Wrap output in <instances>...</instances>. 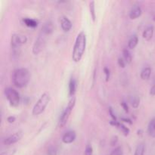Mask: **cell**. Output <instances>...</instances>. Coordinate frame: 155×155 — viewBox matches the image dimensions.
I'll list each match as a JSON object with an SVG mask.
<instances>
[{
	"instance_id": "5bb4252c",
	"label": "cell",
	"mask_w": 155,
	"mask_h": 155,
	"mask_svg": "<svg viewBox=\"0 0 155 155\" xmlns=\"http://www.w3.org/2000/svg\"><path fill=\"white\" fill-rule=\"evenodd\" d=\"M77 80L74 78H71L69 82V95L72 98L74 96L76 91H77Z\"/></svg>"
},
{
	"instance_id": "5b68a950",
	"label": "cell",
	"mask_w": 155,
	"mask_h": 155,
	"mask_svg": "<svg viewBox=\"0 0 155 155\" xmlns=\"http://www.w3.org/2000/svg\"><path fill=\"white\" fill-rule=\"evenodd\" d=\"M5 95L8 101L9 104L12 107H18L21 101V96L17 90L13 88L8 87L5 90Z\"/></svg>"
},
{
	"instance_id": "277c9868",
	"label": "cell",
	"mask_w": 155,
	"mask_h": 155,
	"mask_svg": "<svg viewBox=\"0 0 155 155\" xmlns=\"http://www.w3.org/2000/svg\"><path fill=\"white\" fill-rule=\"evenodd\" d=\"M75 104H76V98L74 96L70 99L68 105H67V107H65L64 110H63V112H62L61 114L60 117H59L58 124V127L59 128H62V127H64L65 124H67L70 116H71L73 109H74V107H75Z\"/></svg>"
},
{
	"instance_id": "603a6c76",
	"label": "cell",
	"mask_w": 155,
	"mask_h": 155,
	"mask_svg": "<svg viewBox=\"0 0 155 155\" xmlns=\"http://www.w3.org/2000/svg\"><path fill=\"white\" fill-rule=\"evenodd\" d=\"M145 146L143 143H141L136 147V149L135 151L134 155H144L145 154Z\"/></svg>"
},
{
	"instance_id": "7402d4cb",
	"label": "cell",
	"mask_w": 155,
	"mask_h": 155,
	"mask_svg": "<svg viewBox=\"0 0 155 155\" xmlns=\"http://www.w3.org/2000/svg\"><path fill=\"white\" fill-rule=\"evenodd\" d=\"M89 9H90V15L92 17V21L95 22L96 20V13H95V2L92 1L89 4Z\"/></svg>"
},
{
	"instance_id": "4316f807",
	"label": "cell",
	"mask_w": 155,
	"mask_h": 155,
	"mask_svg": "<svg viewBox=\"0 0 155 155\" xmlns=\"http://www.w3.org/2000/svg\"><path fill=\"white\" fill-rule=\"evenodd\" d=\"M104 74H105V79H106V82H108L109 80H110V70L105 67L104 68Z\"/></svg>"
},
{
	"instance_id": "e0dca14e",
	"label": "cell",
	"mask_w": 155,
	"mask_h": 155,
	"mask_svg": "<svg viewBox=\"0 0 155 155\" xmlns=\"http://www.w3.org/2000/svg\"><path fill=\"white\" fill-rule=\"evenodd\" d=\"M23 21H24V24L26 26H27L28 27H31V28H35L38 25L37 21H36L35 19H33V18H25L23 19Z\"/></svg>"
},
{
	"instance_id": "8992f818",
	"label": "cell",
	"mask_w": 155,
	"mask_h": 155,
	"mask_svg": "<svg viewBox=\"0 0 155 155\" xmlns=\"http://www.w3.org/2000/svg\"><path fill=\"white\" fill-rule=\"evenodd\" d=\"M46 44V35L40 33L37 39L35 41L33 46V53L34 54H38L44 49Z\"/></svg>"
},
{
	"instance_id": "9c48e42d",
	"label": "cell",
	"mask_w": 155,
	"mask_h": 155,
	"mask_svg": "<svg viewBox=\"0 0 155 155\" xmlns=\"http://www.w3.org/2000/svg\"><path fill=\"white\" fill-rule=\"evenodd\" d=\"M76 138H77V134H76L75 131H68L64 134L63 137H62V142L64 144H71L75 141Z\"/></svg>"
},
{
	"instance_id": "d6986e66",
	"label": "cell",
	"mask_w": 155,
	"mask_h": 155,
	"mask_svg": "<svg viewBox=\"0 0 155 155\" xmlns=\"http://www.w3.org/2000/svg\"><path fill=\"white\" fill-rule=\"evenodd\" d=\"M151 74V69L149 67L145 68L141 72V78L143 80H148L150 78Z\"/></svg>"
},
{
	"instance_id": "d4e9b609",
	"label": "cell",
	"mask_w": 155,
	"mask_h": 155,
	"mask_svg": "<svg viewBox=\"0 0 155 155\" xmlns=\"http://www.w3.org/2000/svg\"><path fill=\"white\" fill-rule=\"evenodd\" d=\"M93 154V149L90 144H88L85 149V155H92Z\"/></svg>"
},
{
	"instance_id": "6da1fadb",
	"label": "cell",
	"mask_w": 155,
	"mask_h": 155,
	"mask_svg": "<svg viewBox=\"0 0 155 155\" xmlns=\"http://www.w3.org/2000/svg\"><path fill=\"white\" fill-rule=\"evenodd\" d=\"M86 35L83 31H81L76 38L75 43L73 48L72 59L74 62H79L83 58L86 51Z\"/></svg>"
},
{
	"instance_id": "e575fe53",
	"label": "cell",
	"mask_w": 155,
	"mask_h": 155,
	"mask_svg": "<svg viewBox=\"0 0 155 155\" xmlns=\"http://www.w3.org/2000/svg\"><path fill=\"white\" fill-rule=\"evenodd\" d=\"M154 19H155V18H154Z\"/></svg>"
},
{
	"instance_id": "cb8c5ba5",
	"label": "cell",
	"mask_w": 155,
	"mask_h": 155,
	"mask_svg": "<svg viewBox=\"0 0 155 155\" xmlns=\"http://www.w3.org/2000/svg\"><path fill=\"white\" fill-rule=\"evenodd\" d=\"M47 155H58V149L55 146H51L48 147V151H47Z\"/></svg>"
},
{
	"instance_id": "52a82bcc",
	"label": "cell",
	"mask_w": 155,
	"mask_h": 155,
	"mask_svg": "<svg viewBox=\"0 0 155 155\" xmlns=\"http://www.w3.org/2000/svg\"><path fill=\"white\" fill-rule=\"evenodd\" d=\"M27 42V36L21 34H13L11 37V46L12 49H19L21 45Z\"/></svg>"
},
{
	"instance_id": "d6a6232c",
	"label": "cell",
	"mask_w": 155,
	"mask_h": 155,
	"mask_svg": "<svg viewBox=\"0 0 155 155\" xmlns=\"http://www.w3.org/2000/svg\"><path fill=\"white\" fill-rule=\"evenodd\" d=\"M109 114H110V117H111L112 119L114 120V121H117V118H116V117H115L114 114L113 113V110H112L111 107H110V108H109Z\"/></svg>"
},
{
	"instance_id": "f546056e",
	"label": "cell",
	"mask_w": 155,
	"mask_h": 155,
	"mask_svg": "<svg viewBox=\"0 0 155 155\" xmlns=\"http://www.w3.org/2000/svg\"><path fill=\"white\" fill-rule=\"evenodd\" d=\"M113 155H123L122 150L120 149V148H117L114 151Z\"/></svg>"
},
{
	"instance_id": "8fae6325",
	"label": "cell",
	"mask_w": 155,
	"mask_h": 155,
	"mask_svg": "<svg viewBox=\"0 0 155 155\" xmlns=\"http://www.w3.org/2000/svg\"><path fill=\"white\" fill-rule=\"evenodd\" d=\"M142 8H141L140 6L139 5H134L130 10V14H129V16L131 19L134 20L136 19V18H139V17L142 15Z\"/></svg>"
},
{
	"instance_id": "7c38bea8",
	"label": "cell",
	"mask_w": 155,
	"mask_h": 155,
	"mask_svg": "<svg viewBox=\"0 0 155 155\" xmlns=\"http://www.w3.org/2000/svg\"><path fill=\"white\" fill-rule=\"evenodd\" d=\"M54 30V26H53V24L51 21H48L47 22H45L44 24V25L42 26V30H41V33H42L43 34L46 35H50Z\"/></svg>"
},
{
	"instance_id": "3957f363",
	"label": "cell",
	"mask_w": 155,
	"mask_h": 155,
	"mask_svg": "<svg viewBox=\"0 0 155 155\" xmlns=\"http://www.w3.org/2000/svg\"><path fill=\"white\" fill-rule=\"evenodd\" d=\"M50 101H51L50 94L48 93V92H44L33 106V110H32L33 115L37 116V115L43 113L48 104H49Z\"/></svg>"
},
{
	"instance_id": "7a4b0ae2",
	"label": "cell",
	"mask_w": 155,
	"mask_h": 155,
	"mask_svg": "<svg viewBox=\"0 0 155 155\" xmlns=\"http://www.w3.org/2000/svg\"><path fill=\"white\" fill-rule=\"evenodd\" d=\"M30 80V71L27 68H21L15 70L12 76L14 85L18 88H24L27 86Z\"/></svg>"
},
{
	"instance_id": "ba28073f",
	"label": "cell",
	"mask_w": 155,
	"mask_h": 155,
	"mask_svg": "<svg viewBox=\"0 0 155 155\" xmlns=\"http://www.w3.org/2000/svg\"><path fill=\"white\" fill-rule=\"evenodd\" d=\"M23 132L22 131H18L17 133H14L13 135H11L10 136H8V138H6L4 140L3 143L5 145H13V144L17 143L18 142H19L23 137Z\"/></svg>"
},
{
	"instance_id": "ffe728a7",
	"label": "cell",
	"mask_w": 155,
	"mask_h": 155,
	"mask_svg": "<svg viewBox=\"0 0 155 155\" xmlns=\"http://www.w3.org/2000/svg\"><path fill=\"white\" fill-rule=\"evenodd\" d=\"M138 42H139V38L136 35L132 36L130 39H129L128 42V47L130 49H133L136 47V45H138Z\"/></svg>"
},
{
	"instance_id": "83f0119b",
	"label": "cell",
	"mask_w": 155,
	"mask_h": 155,
	"mask_svg": "<svg viewBox=\"0 0 155 155\" xmlns=\"http://www.w3.org/2000/svg\"><path fill=\"white\" fill-rule=\"evenodd\" d=\"M126 64L127 63H126V61H125V60L124 59V58H118V65H119L120 68H125Z\"/></svg>"
},
{
	"instance_id": "44dd1931",
	"label": "cell",
	"mask_w": 155,
	"mask_h": 155,
	"mask_svg": "<svg viewBox=\"0 0 155 155\" xmlns=\"http://www.w3.org/2000/svg\"><path fill=\"white\" fill-rule=\"evenodd\" d=\"M123 55H124V59L125 60L126 63L127 64H130L133 60V57H132L131 53L130 52V51L127 49H124L123 51Z\"/></svg>"
},
{
	"instance_id": "484cf974",
	"label": "cell",
	"mask_w": 155,
	"mask_h": 155,
	"mask_svg": "<svg viewBox=\"0 0 155 155\" xmlns=\"http://www.w3.org/2000/svg\"><path fill=\"white\" fill-rule=\"evenodd\" d=\"M16 153V149H9L7 151H2L0 155H14Z\"/></svg>"
},
{
	"instance_id": "f1b7e54d",
	"label": "cell",
	"mask_w": 155,
	"mask_h": 155,
	"mask_svg": "<svg viewBox=\"0 0 155 155\" xmlns=\"http://www.w3.org/2000/svg\"><path fill=\"white\" fill-rule=\"evenodd\" d=\"M118 142V137L117 136H114L112 137L111 140H110V145L111 146H115Z\"/></svg>"
},
{
	"instance_id": "4dcf8cb0",
	"label": "cell",
	"mask_w": 155,
	"mask_h": 155,
	"mask_svg": "<svg viewBox=\"0 0 155 155\" xmlns=\"http://www.w3.org/2000/svg\"><path fill=\"white\" fill-rule=\"evenodd\" d=\"M121 105H122L123 108L124 109V110H125L127 113H128V112H129V107H128V105H127V103H126L125 101H122V102H121Z\"/></svg>"
},
{
	"instance_id": "4fadbf2b",
	"label": "cell",
	"mask_w": 155,
	"mask_h": 155,
	"mask_svg": "<svg viewBox=\"0 0 155 155\" xmlns=\"http://www.w3.org/2000/svg\"><path fill=\"white\" fill-rule=\"evenodd\" d=\"M153 34H154V27L153 26H148L143 32V36L144 39L147 41H150L153 37Z\"/></svg>"
},
{
	"instance_id": "30bf717a",
	"label": "cell",
	"mask_w": 155,
	"mask_h": 155,
	"mask_svg": "<svg viewBox=\"0 0 155 155\" xmlns=\"http://www.w3.org/2000/svg\"><path fill=\"white\" fill-rule=\"evenodd\" d=\"M61 26L64 32H68L72 28V23L66 16H62L61 18Z\"/></svg>"
},
{
	"instance_id": "836d02e7",
	"label": "cell",
	"mask_w": 155,
	"mask_h": 155,
	"mask_svg": "<svg viewBox=\"0 0 155 155\" xmlns=\"http://www.w3.org/2000/svg\"><path fill=\"white\" fill-rule=\"evenodd\" d=\"M150 95H152V96H154L155 95V84L151 86V89H150Z\"/></svg>"
},
{
	"instance_id": "9a60e30c",
	"label": "cell",
	"mask_w": 155,
	"mask_h": 155,
	"mask_svg": "<svg viewBox=\"0 0 155 155\" xmlns=\"http://www.w3.org/2000/svg\"><path fill=\"white\" fill-rule=\"evenodd\" d=\"M110 124L117 127L120 130H121V132H122L125 136H127V135H129V133H130V130H129V128H127V127H125L124 124H120V123L117 122V121H110Z\"/></svg>"
},
{
	"instance_id": "ac0fdd59",
	"label": "cell",
	"mask_w": 155,
	"mask_h": 155,
	"mask_svg": "<svg viewBox=\"0 0 155 155\" xmlns=\"http://www.w3.org/2000/svg\"><path fill=\"white\" fill-rule=\"evenodd\" d=\"M129 101H130L132 107H134V108H138L139 104H140V98L137 95H132L129 98Z\"/></svg>"
},
{
	"instance_id": "2e32d148",
	"label": "cell",
	"mask_w": 155,
	"mask_h": 155,
	"mask_svg": "<svg viewBox=\"0 0 155 155\" xmlns=\"http://www.w3.org/2000/svg\"><path fill=\"white\" fill-rule=\"evenodd\" d=\"M148 133L151 137L155 138V117L151 119L148 127Z\"/></svg>"
},
{
	"instance_id": "1f68e13d",
	"label": "cell",
	"mask_w": 155,
	"mask_h": 155,
	"mask_svg": "<svg viewBox=\"0 0 155 155\" xmlns=\"http://www.w3.org/2000/svg\"><path fill=\"white\" fill-rule=\"evenodd\" d=\"M15 120H16V118L14 116H9L7 118V121L9 124H13V123H15Z\"/></svg>"
}]
</instances>
